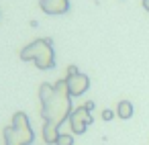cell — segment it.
Wrapping results in <instances>:
<instances>
[{"label": "cell", "mask_w": 149, "mask_h": 145, "mask_svg": "<svg viewBox=\"0 0 149 145\" xmlns=\"http://www.w3.org/2000/svg\"><path fill=\"white\" fill-rule=\"evenodd\" d=\"M41 98V116L43 123H51L57 129L70 119L72 114V94L68 90V80H57L55 84H41L39 86Z\"/></svg>", "instance_id": "obj_1"}, {"label": "cell", "mask_w": 149, "mask_h": 145, "mask_svg": "<svg viewBox=\"0 0 149 145\" xmlns=\"http://www.w3.org/2000/svg\"><path fill=\"white\" fill-rule=\"evenodd\" d=\"M78 72H80V70H78L76 66H70V68H68V76H76ZM68 76H65V78H68Z\"/></svg>", "instance_id": "obj_11"}, {"label": "cell", "mask_w": 149, "mask_h": 145, "mask_svg": "<svg viewBox=\"0 0 149 145\" xmlns=\"http://www.w3.org/2000/svg\"><path fill=\"white\" fill-rule=\"evenodd\" d=\"M68 121H70V127H72L74 135H84L86 129H88V125L94 121V116H92V112L86 106H78V108L72 110V114H70Z\"/></svg>", "instance_id": "obj_4"}, {"label": "cell", "mask_w": 149, "mask_h": 145, "mask_svg": "<svg viewBox=\"0 0 149 145\" xmlns=\"http://www.w3.org/2000/svg\"><path fill=\"white\" fill-rule=\"evenodd\" d=\"M57 137H59V129L51 123H43V141H45V145H55Z\"/></svg>", "instance_id": "obj_7"}, {"label": "cell", "mask_w": 149, "mask_h": 145, "mask_svg": "<svg viewBox=\"0 0 149 145\" xmlns=\"http://www.w3.org/2000/svg\"><path fill=\"white\" fill-rule=\"evenodd\" d=\"M4 145H31L35 141V133L31 129V121L27 112L19 110L13 116V123L4 129Z\"/></svg>", "instance_id": "obj_3"}, {"label": "cell", "mask_w": 149, "mask_h": 145, "mask_svg": "<svg viewBox=\"0 0 149 145\" xmlns=\"http://www.w3.org/2000/svg\"><path fill=\"white\" fill-rule=\"evenodd\" d=\"M84 106H86V108H88V110H90V112H92V110H94V102H92V100H88V102H86V104H84Z\"/></svg>", "instance_id": "obj_12"}, {"label": "cell", "mask_w": 149, "mask_h": 145, "mask_svg": "<svg viewBox=\"0 0 149 145\" xmlns=\"http://www.w3.org/2000/svg\"><path fill=\"white\" fill-rule=\"evenodd\" d=\"M55 145H74V135H70V133H59Z\"/></svg>", "instance_id": "obj_9"}, {"label": "cell", "mask_w": 149, "mask_h": 145, "mask_svg": "<svg viewBox=\"0 0 149 145\" xmlns=\"http://www.w3.org/2000/svg\"><path fill=\"white\" fill-rule=\"evenodd\" d=\"M39 8L51 17L65 15L70 10V0H39Z\"/></svg>", "instance_id": "obj_6"}, {"label": "cell", "mask_w": 149, "mask_h": 145, "mask_svg": "<svg viewBox=\"0 0 149 145\" xmlns=\"http://www.w3.org/2000/svg\"><path fill=\"white\" fill-rule=\"evenodd\" d=\"M143 8H145V10L149 13V0H143Z\"/></svg>", "instance_id": "obj_13"}, {"label": "cell", "mask_w": 149, "mask_h": 145, "mask_svg": "<svg viewBox=\"0 0 149 145\" xmlns=\"http://www.w3.org/2000/svg\"><path fill=\"white\" fill-rule=\"evenodd\" d=\"M65 80H68V90H70L72 96H82L90 88V78L82 72H78L76 76H68Z\"/></svg>", "instance_id": "obj_5"}, {"label": "cell", "mask_w": 149, "mask_h": 145, "mask_svg": "<svg viewBox=\"0 0 149 145\" xmlns=\"http://www.w3.org/2000/svg\"><path fill=\"white\" fill-rule=\"evenodd\" d=\"M116 116H120V119H131L133 116V104L129 102V100H120L118 102V106H116Z\"/></svg>", "instance_id": "obj_8"}, {"label": "cell", "mask_w": 149, "mask_h": 145, "mask_svg": "<svg viewBox=\"0 0 149 145\" xmlns=\"http://www.w3.org/2000/svg\"><path fill=\"white\" fill-rule=\"evenodd\" d=\"M114 116H116V110H110V108L102 110V121H112Z\"/></svg>", "instance_id": "obj_10"}, {"label": "cell", "mask_w": 149, "mask_h": 145, "mask_svg": "<svg viewBox=\"0 0 149 145\" xmlns=\"http://www.w3.org/2000/svg\"><path fill=\"white\" fill-rule=\"evenodd\" d=\"M21 59L23 61H33L39 70H53L55 68V51H53V41L49 37L45 39H35L27 47L21 49Z\"/></svg>", "instance_id": "obj_2"}]
</instances>
